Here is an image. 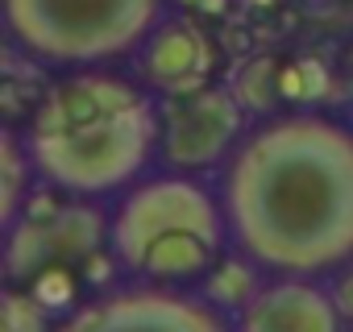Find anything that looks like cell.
<instances>
[{
  "label": "cell",
  "mask_w": 353,
  "mask_h": 332,
  "mask_svg": "<svg viewBox=\"0 0 353 332\" xmlns=\"http://www.w3.org/2000/svg\"><path fill=\"white\" fill-rule=\"evenodd\" d=\"M266 278H270V274H266L254 258H245L241 249H233V245H229V249H225V258H221V262L208 270V278L200 282V291H204L221 311L237 315V311H241V307L262 291V287H266Z\"/></svg>",
  "instance_id": "cell-10"
},
{
  "label": "cell",
  "mask_w": 353,
  "mask_h": 332,
  "mask_svg": "<svg viewBox=\"0 0 353 332\" xmlns=\"http://www.w3.org/2000/svg\"><path fill=\"white\" fill-rule=\"evenodd\" d=\"M0 332H54V315L30 291H9L5 311H0Z\"/></svg>",
  "instance_id": "cell-15"
},
{
  "label": "cell",
  "mask_w": 353,
  "mask_h": 332,
  "mask_svg": "<svg viewBox=\"0 0 353 332\" xmlns=\"http://www.w3.org/2000/svg\"><path fill=\"white\" fill-rule=\"evenodd\" d=\"M0 175H5V187H0V220L5 229L17 225L30 191L42 183L38 171H34V158H30V145L21 137V129H5V149H0Z\"/></svg>",
  "instance_id": "cell-11"
},
{
  "label": "cell",
  "mask_w": 353,
  "mask_h": 332,
  "mask_svg": "<svg viewBox=\"0 0 353 332\" xmlns=\"http://www.w3.org/2000/svg\"><path fill=\"white\" fill-rule=\"evenodd\" d=\"M129 71L158 96H188L212 83L216 71V42L208 38V30L200 21H192L188 13L174 9L129 59Z\"/></svg>",
  "instance_id": "cell-8"
},
{
  "label": "cell",
  "mask_w": 353,
  "mask_h": 332,
  "mask_svg": "<svg viewBox=\"0 0 353 332\" xmlns=\"http://www.w3.org/2000/svg\"><path fill=\"white\" fill-rule=\"evenodd\" d=\"M26 287H30V295H34V299L54 315V320L71 315V311L83 303L79 274H75V266H71V262H50V266H42Z\"/></svg>",
  "instance_id": "cell-13"
},
{
  "label": "cell",
  "mask_w": 353,
  "mask_h": 332,
  "mask_svg": "<svg viewBox=\"0 0 353 332\" xmlns=\"http://www.w3.org/2000/svg\"><path fill=\"white\" fill-rule=\"evenodd\" d=\"M328 87H332V75L316 59H291L279 71V92H283L287 108H320Z\"/></svg>",
  "instance_id": "cell-14"
},
{
  "label": "cell",
  "mask_w": 353,
  "mask_h": 332,
  "mask_svg": "<svg viewBox=\"0 0 353 332\" xmlns=\"http://www.w3.org/2000/svg\"><path fill=\"white\" fill-rule=\"evenodd\" d=\"M179 0H0L5 42L30 67L59 75L121 67Z\"/></svg>",
  "instance_id": "cell-3"
},
{
  "label": "cell",
  "mask_w": 353,
  "mask_h": 332,
  "mask_svg": "<svg viewBox=\"0 0 353 332\" xmlns=\"http://www.w3.org/2000/svg\"><path fill=\"white\" fill-rule=\"evenodd\" d=\"M108 249L133 282L200 287L229 249L216 179L154 166L108 200Z\"/></svg>",
  "instance_id": "cell-2"
},
{
  "label": "cell",
  "mask_w": 353,
  "mask_h": 332,
  "mask_svg": "<svg viewBox=\"0 0 353 332\" xmlns=\"http://www.w3.org/2000/svg\"><path fill=\"white\" fill-rule=\"evenodd\" d=\"M328 287H332V299H336V307L345 311V320H349V328H353V262H349L345 270H336V274L328 278Z\"/></svg>",
  "instance_id": "cell-16"
},
{
  "label": "cell",
  "mask_w": 353,
  "mask_h": 332,
  "mask_svg": "<svg viewBox=\"0 0 353 332\" xmlns=\"http://www.w3.org/2000/svg\"><path fill=\"white\" fill-rule=\"evenodd\" d=\"M279 71H283V63H274L270 54H254L233 71V92H237V100L245 104L250 116H266L283 104Z\"/></svg>",
  "instance_id": "cell-12"
},
{
  "label": "cell",
  "mask_w": 353,
  "mask_h": 332,
  "mask_svg": "<svg viewBox=\"0 0 353 332\" xmlns=\"http://www.w3.org/2000/svg\"><path fill=\"white\" fill-rule=\"evenodd\" d=\"M104 245H108V200H67L46 220L21 216L13 229H5L9 278L30 282L50 262L83 266Z\"/></svg>",
  "instance_id": "cell-7"
},
{
  "label": "cell",
  "mask_w": 353,
  "mask_h": 332,
  "mask_svg": "<svg viewBox=\"0 0 353 332\" xmlns=\"http://www.w3.org/2000/svg\"><path fill=\"white\" fill-rule=\"evenodd\" d=\"M42 183L75 200H117L158 166L162 100L145 96L125 108H108L54 129L21 133Z\"/></svg>",
  "instance_id": "cell-4"
},
{
  "label": "cell",
  "mask_w": 353,
  "mask_h": 332,
  "mask_svg": "<svg viewBox=\"0 0 353 332\" xmlns=\"http://www.w3.org/2000/svg\"><path fill=\"white\" fill-rule=\"evenodd\" d=\"M250 112L237 100L233 83H208L188 96L162 100V141H158V166L179 175H208L229 162L237 141L250 129Z\"/></svg>",
  "instance_id": "cell-6"
},
{
  "label": "cell",
  "mask_w": 353,
  "mask_h": 332,
  "mask_svg": "<svg viewBox=\"0 0 353 332\" xmlns=\"http://www.w3.org/2000/svg\"><path fill=\"white\" fill-rule=\"evenodd\" d=\"M237 332H349L328 278L270 274L266 287L233 315Z\"/></svg>",
  "instance_id": "cell-9"
},
{
  "label": "cell",
  "mask_w": 353,
  "mask_h": 332,
  "mask_svg": "<svg viewBox=\"0 0 353 332\" xmlns=\"http://www.w3.org/2000/svg\"><path fill=\"white\" fill-rule=\"evenodd\" d=\"M54 332H237V320L221 311L200 287H158L121 278L108 291L88 295Z\"/></svg>",
  "instance_id": "cell-5"
},
{
  "label": "cell",
  "mask_w": 353,
  "mask_h": 332,
  "mask_svg": "<svg viewBox=\"0 0 353 332\" xmlns=\"http://www.w3.org/2000/svg\"><path fill=\"white\" fill-rule=\"evenodd\" d=\"M216 191L233 249L266 274L332 278L353 262V121L328 108L254 116Z\"/></svg>",
  "instance_id": "cell-1"
}]
</instances>
